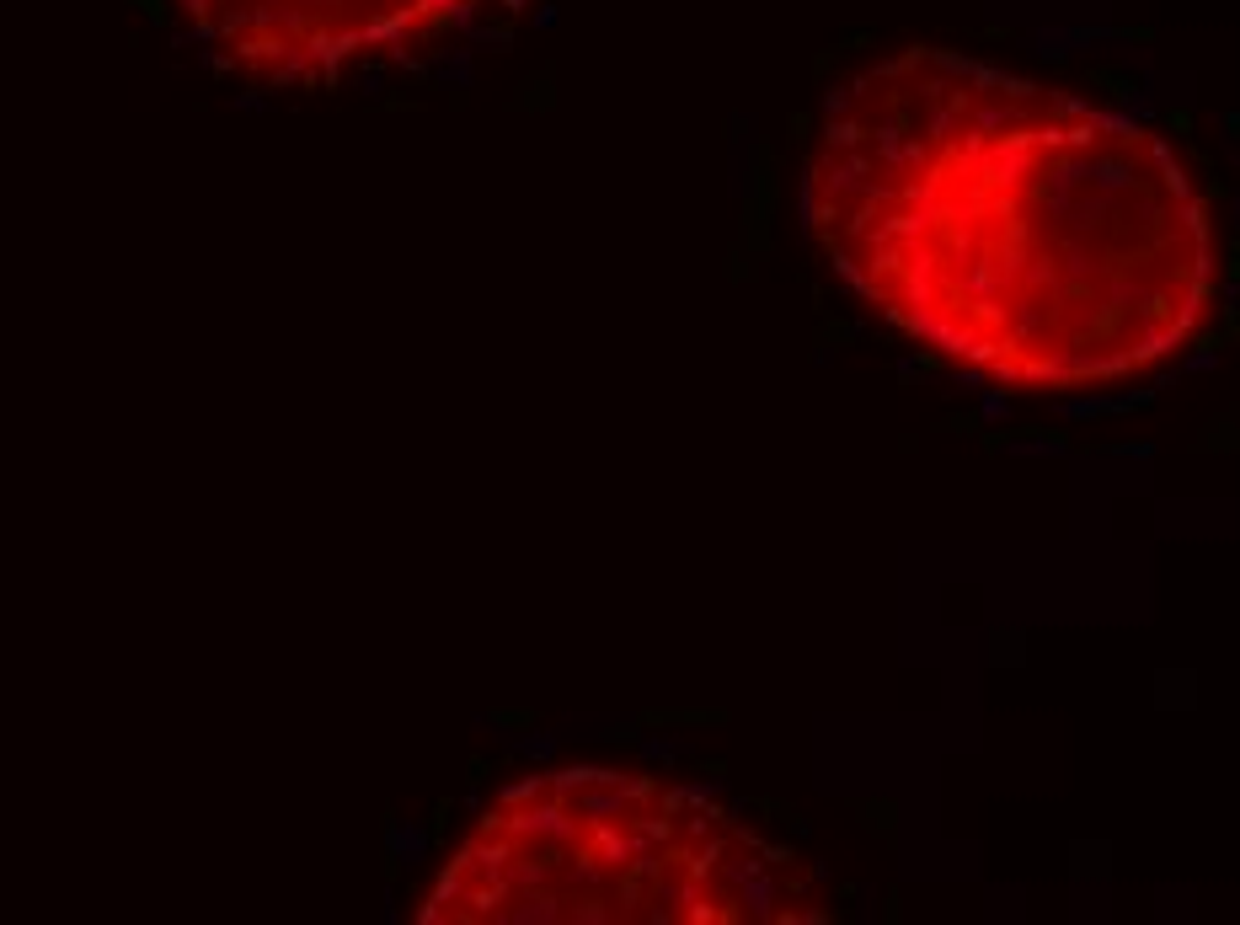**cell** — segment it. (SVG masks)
I'll return each mask as SVG.
<instances>
[{"instance_id":"obj_3","label":"cell","mask_w":1240,"mask_h":925,"mask_svg":"<svg viewBox=\"0 0 1240 925\" xmlns=\"http://www.w3.org/2000/svg\"><path fill=\"white\" fill-rule=\"evenodd\" d=\"M177 11L257 81H321L439 38L471 0H177Z\"/></svg>"},{"instance_id":"obj_2","label":"cell","mask_w":1240,"mask_h":925,"mask_svg":"<svg viewBox=\"0 0 1240 925\" xmlns=\"http://www.w3.org/2000/svg\"><path fill=\"white\" fill-rule=\"evenodd\" d=\"M834 888L722 797L610 765L503 786L417 904L423 925H818Z\"/></svg>"},{"instance_id":"obj_1","label":"cell","mask_w":1240,"mask_h":925,"mask_svg":"<svg viewBox=\"0 0 1240 925\" xmlns=\"http://www.w3.org/2000/svg\"><path fill=\"white\" fill-rule=\"evenodd\" d=\"M802 220L882 321L1005 391L1134 380L1214 311V225L1155 123L925 43L829 91Z\"/></svg>"}]
</instances>
